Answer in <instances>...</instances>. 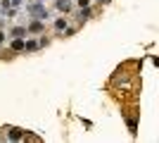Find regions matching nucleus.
<instances>
[{
  "label": "nucleus",
  "mask_w": 159,
  "mask_h": 143,
  "mask_svg": "<svg viewBox=\"0 0 159 143\" xmlns=\"http://www.w3.org/2000/svg\"><path fill=\"white\" fill-rule=\"evenodd\" d=\"M12 48H14V50H21V48H24V43H21V41H14Z\"/></svg>",
  "instance_id": "obj_1"
},
{
  "label": "nucleus",
  "mask_w": 159,
  "mask_h": 143,
  "mask_svg": "<svg viewBox=\"0 0 159 143\" xmlns=\"http://www.w3.org/2000/svg\"><path fill=\"white\" fill-rule=\"evenodd\" d=\"M88 2H90V0H79V5H81V7H88Z\"/></svg>",
  "instance_id": "obj_2"
}]
</instances>
